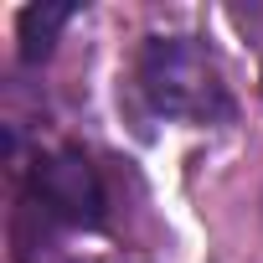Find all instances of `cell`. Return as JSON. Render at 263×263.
I'll list each match as a JSON object with an SVG mask.
<instances>
[{"instance_id":"cell-2","label":"cell","mask_w":263,"mask_h":263,"mask_svg":"<svg viewBox=\"0 0 263 263\" xmlns=\"http://www.w3.org/2000/svg\"><path fill=\"white\" fill-rule=\"evenodd\" d=\"M31 206L47 222L98 227L103 222V181L83 150H57L31 165Z\"/></svg>"},{"instance_id":"cell-1","label":"cell","mask_w":263,"mask_h":263,"mask_svg":"<svg viewBox=\"0 0 263 263\" xmlns=\"http://www.w3.org/2000/svg\"><path fill=\"white\" fill-rule=\"evenodd\" d=\"M140 93L155 114L186 124H217L232 114L217 57L191 36H150L140 52Z\"/></svg>"},{"instance_id":"cell-3","label":"cell","mask_w":263,"mask_h":263,"mask_svg":"<svg viewBox=\"0 0 263 263\" xmlns=\"http://www.w3.org/2000/svg\"><path fill=\"white\" fill-rule=\"evenodd\" d=\"M67 21H72V6H26L21 11V57L42 62Z\"/></svg>"}]
</instances>
